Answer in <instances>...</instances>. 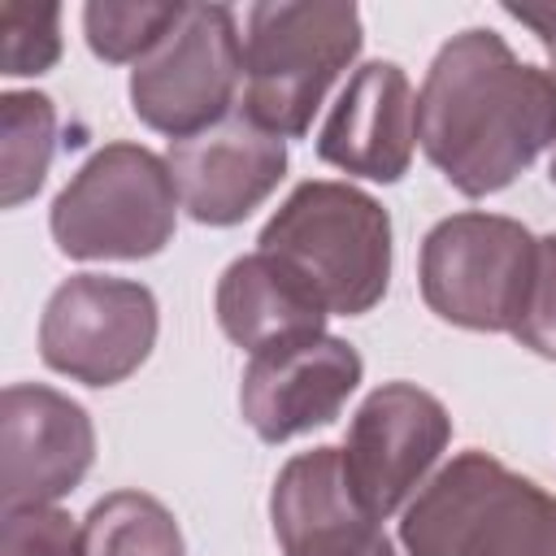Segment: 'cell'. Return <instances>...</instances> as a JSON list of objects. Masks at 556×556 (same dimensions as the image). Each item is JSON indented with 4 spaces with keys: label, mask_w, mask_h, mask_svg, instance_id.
<instances>
[{
    "label": "cell",
    "mask_w": 556,
    "mask_h": 556,
    "mask_svg": "<svg viewBox=\"0 0 556 556\" xmlns=\"http://www.w3.org/2000/svg\"><path fill=\"white\" fill-rule=\"evenodd\" d=\"M243 83V39L226 4H187L182 22L135 65L130 109L143 126L191 139L217 126Z\"/></svg>",
    "instance_id": "obj_7"
},
{
    "label": "cell",
    "mask_w": 556,
    "mask_h": 556,
    "mask_svg": "<svg viewBox=\"0 0 556 556\" xmlns=\"http://www.w3.org/2000/svg\"><path fill=\"white\" fill-rule=\"evenodd\" d=\"M178 204L204 226H235L269 200L287 174L282 135L256 126L243 109H230L217 126L169 143L165 156Z\"/></svg>",
    "instance_id": "obj_12"
},
{
    "label": "cell",
    "mask_w": 556,
    "mask_h": 556,
    "mask_svg": "<svg viewBox=\"0 0 556 556\" xmlns=\"http://www.w3.org/2000/svg\"><path fill=\"white\" fill-rule=\"evenodd\" d=\"M61 56V4L0 0V70L43 74Z\"/></svg>",
    "instance_id": "obj_19"
},
{
    "label": "cell",
    "mask_w": 556,
    "mask_h": 556,
    "mask_svg": "<svg viewBox=\"0 0 556 556\" xmlns=\"http://www.w3.org/2000/svg\"><path fill=\"white\" fill-rule=\"evenodd\" d=\"M547 169H552V182H556V152H552V165Z\"/></svg>",
    "instance_id": "obj_23"
},
{
    "label": "cell",
    "mask_w": 556,
    "mask_h": 556,
    "mask_svg": "<svg viewBox=\"0 0 556 556\" xmlns=\"http://www.w3.org/2000/svg\"><path fill=\"white\" fill-rule=\"evenodd\" d=\"M156 343V295L143 282L109 274L65 278L39 317V356L48 369L113 387L130 378Z\"/></svg>",
    "instance_id": "obj_8"
},
{
    "label": "cell",
    "mask_w": 556,
    "mask_h": 556,
    "mask_svg": "<svg viewBox=\"0 0 556 556\" xmlns=\"http://www.w3.org/2000/svg\"><path fill=\"white\" fill-rule=\"evenodd\" d=\"M513 339L547 361H556V235L539 239V261H534V282L521 308V321L513 326Z\"/></svg>",
    "instance_id": "obj_21"
},
{
    "label": "cell",
    "mask_w": 556,
    "mask_h": 556,
    "mask_svg": "<svg viewBox=\"0 0 556 556\" xmlns=\"http://www.w3.org/2000/svg\"><path fill=\"white\" fill-rule=\"evenodd\" d=\"M0 200L4 208H17L22 200H30L43 187V174L52 165V148H56V109L48 96L39 91H4L0 96Z\"/></svg>",
    "instance_id": "obj_17"
},
{
    "label": "cell",
    "mask_w": 556,
    "mask_h": 556,
    "mask_svg": "<svg viewBox=\"0 0 556 556\" xmlns=\"http://www.w3.org/2000/svg\"><path fill=\"white\" fill-rule=\"evenodd\" d=\"M539 239L500 213H452L421 243V295L434 317L465 330L521 321L534 282Z\"/></svg>",
    "instance_id": "obj_6"
},
{
    "label": "cell",
    "mask_w": 556,
    "mask_h": 556,
    "mask_svg": "<svg viewBox=\"0 0 556 556\" xmlns=\"http://www.w3.org/2000/svg\"><path fill=\"white\" fill-rule=\"evenodd\" d=\"M0 556H83V526L52 504L4 508Z\"/></svg>",
    "instance_id": "obj_20"
},
{
    "label": "cell",
    "mask_w": 556,
    "mask_h": 556,
    "mask_svg": "<svg viewBox=\"0 0 556 556\" xmlns=\"http://www.w3.org/2000/svg\"><path fill=\"white\" fill-rule=\"evenodd\" d=\"M452 439L447 408L413 387V382H382L365 395L348 426L343 469L361 504L382 521L391 517L430 473Z\"/></svg>",
    "instance_id": "obj_9"
},
{
    "label": "cell",
    "mask_w": 556,
    "mask_h": 556,
    "mask_svg": "<svg viewBox=\"0 0 556 556\" xmlns=\"http://www.w3.org/2000/svg\"><path fill=\"white\" fill-rule=\"evenodd\" d=\"M417 139L460 195H491L556 143V70L526 65L495 30L469 26L426 70Z\"/></svg>",
    "instance_id": "obj_1"
},
{
    "label": "cell",
    "mask_w": 556,
    "mask_h": 556,
    "mask_svg": "<svg viewBox=\"0 0 556 556\" xmlns=\"http://www.w3.org/2000/svg\"><path fill=\"white\" fill-rule=\"evenodd\" d=\"M261 252L278 256L326 313L361 317L391 282V217L387 208L330 178L300 182L261 230Z\"/></svg>",
    "instance_id": "obj_3"
},
{
    "label": "cell",
    "mask_w": 556,
    "mask_h": 556,
    "mask_svg": "<svg viewBox=\"0 0 556 556\" xmlns=\"http://www.w3.org/2000/svg\"><path fill=\"white\" fill-rule=\"evenodd\" d=\"M96 456V430L70 395L13 382L0 395V504L30 508L70 495Z\"/></svg>",
    "instance_id": "obj_10"
},
{
    "label": "cell",
    "mask_w": 556,
    "mask_h": 556,
    "mask_svg": "<svg viewBox=\"0 0 556 556\" xmlns=\"http://www.w3.org/2000/svg\"><path fill=\"white\" fill-rule=\"evenodd\" d=\"M504 13L517 17L521 26H530L547 52H556V4H513V0H508Z\"/></svg>",
    "instance_id": "obj_22"
},
{
    "label": "cell",
    "mask_w": 556,
    "mask_h": 556,
    "mask_svg": "<svg viewBox=\"0 0 556 556\" xmlns=\"http://www.w3.org/2000/svg\"><path fill=\"white\" fill-rule=\"evenodd\" d=\"M83 556H182V534L161 500L113 491L83 521Z\"/></svg>",
    "instance_id": "obj_16"
},
{
    "label": "cell",
    "mask_w": 556,
    "mask_h": 556,
    "mask_svg": "<svg viewBox=\"0 0 556 556\" xmlns=\"http://www.w3.org/2000/svg\"><path fill=\"white\" fill-rule=\"evenodd\" d=\"M417 143V100L395 61L361 65L317 130V156L343 174L395 182Z\"/></svg>",
    "instance_id": "obj_14"
},
{
    "label": "cell",
    "mask_w": 556,
    "mask_h": 556,
    "mask_svg": "<svg viewBox=\"0 0 556 556\" xmlns=\"http://www.w3.org/2000/svg\"><path fill=\"white\" fill-rule=\"evenodd\" d=\"M269 521L282 556H395L382 521L348 482L343 447H313L282 465Z\"/></svg>",
    "instance_id": "obj_13"
},
{
    "label": "cell",
    "mask_w": 556,
    "mask_h": 556,
    "mask_svg": "<svg viewBox=\"0 0 556 556\" xmlns=\"http://www.w3.org/2000/svg\"><path fill=\"white\" fill-rule=\"evenodd\" d=\"M217 321L230 343L265 352L300 334H321L326 304L278 256L256 248L252 256L226 265L217 282Z\"/></svg>",
    "instance_id": "obj_15"
},
{
    "label": "cell",
    "mask_w": 556,
    "mask_h": 556,
    "mask_svg": "<svg viewBox=\"0 0 556 556\" xmlns=\"http://www.w3.org/2000/svg\"><path fill=\"white\" fill-rule=\"evenodd\" d=\"M361 39L356 4H252L239 109L282 139L304 135Z\"/></svg>",
    "instance_id": "obj_4"
},
{
    "label": "cell",
    "mask_w": 556,
    "mask_h": 556,
    "mask_svg": "<svg viewBox=\"0 0 556 556\" xmlns=\"http://www.w3.org/2000/svg\"><path fill=\"white\" fill-rule=\"evenodd\" d=\"M187 4H113V0H91L83 9V30L96 56L122 65V61H143L178 22Z\"/></svg>",
    "instance_id": "obj_18"
},
{
    "label": "cell",
    "mask_w": 556,
    "mask_h": 556,
    "mask_svg": "<svg viewBox=\"0 0 556 556\" xmlns=\"http://www.w3.org/2000/svg\"><path fill=\"white\" fill-rule=\"evenodd\" d=\"M400 543L408 556H556V495L469 447L404 508Z\"/></svg>",
    "instance_id": "obj_2"
},
{
    "label": "cell",
    "mask_w": 556,
    "mask_h": 556,
    "mask_svg": "<svg viewBox=\"0 0 556 556\" xmlns=\"http://www.w3.org/2000/svg\"><path fill=\"white\" fill-rule=\"evenodd\" d=\"M361 356L334 334H300L252 352L239 387L243 421L265 439L282 443L313 426H330L348 395L361 387Z\"/></svg>",
    "instance_id": "obj_11"
},
{
    "label": "cell",
    "mask_w": 556,
    "mask_h": 556,
    "mask_svg": "<svg viewBox=\"0 0 556 556\" xmlns=\"http://www.w3.org/2000/svg\"><path fill=\"white\" fill-rule=\"evenodd\" d=\"M178 222L169 165L139 143H104L52 200V239L74 261L156 256Z\"/></svg>",
    "instance_id": "obj_5"
}]
</instances>
